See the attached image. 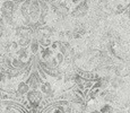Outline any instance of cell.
<instances>
[{
  "mask_svg": "<svg viewBox=\"0 0 130 113\" xmlns=\"http://www.w3.org/2000/svg\"><path fill=\"white\" fill-rule=\"evenodd\" d=\"M25 96H26V101L29 104V106L35 107V109H39L41 102L43 101V94L39 89H29Z\"/></svg>",
  "mask_w": 130,
  "mask_h": 113,
  "instance_id": "6da1fadb",
  "label": "cell"
},
{
  "mask_svg": "<svg viewBox=\"0 0 130 113\" xmlns=\"http://www.w3.org/2000/svg\"><path fill=\"white\" fill-rule=\"evenodd\" d=\"M43 82L44 80L41 78V76H40L37 70H31V72L28 74L26 80H25V83L28 85L29 89H39L40 85H41Z\"/></svg>",
  "mask_w": 130,
  "mask_h": 113,
  "instance_id": "7a4b0ae2",
  "label": "cell"
},
{
  "mask_svg": "<svg viewBox=\"0 0 130 113\" xmlns=\"http://www.w3.org/2000/svg\"><path fill=\"white\" fill-rule=\"evenodd\" d=\"M89 1L91 0H82L79 4H77L75 6V8L72 9L70 15L75 18H82V17L86 16L87 11L89 9Z\"/></svg>",
  "mask_w": 130,
  "mask_h": 113,
  "instance_id": "3957f363",
  "label": "cell"
},
{
  "mask_svg": "<svg viewBox=\"0 0 130 113\" xmlns=\"http://www.w3.org/2000/svg\"><path fill=\"white\" fill-rule=\"evenodd\" d=\"M41 14L40 10V4L39 0H32L31 4H29V8H28V17L31 22H37Z\"/></svg>",
  "mask_w": 130,
  "mask_h": 113,
  "instance_id": "277c9868",
  "label": "cell"
},
{
  "mask_svg": "<svg viewBox=\"0 0 130 113\" xmlns=\"http://www.w3.org/2000/svg\"><path fill=\"white\" fill-rule=\"evenodd\" d=\"M5 72H6L7 79H12V78H17V77H19L21 75H24L25 71H24L23 69H18V68L9 67Z\"/></svg>",
  "mask_w": 130,
  "mask_h": 113,
  "instance_id": "5b68a950",
  "label": "cell"
},
{
  "mask_svg": "<svg viewBox=\"0 0 130 113\" xmlns=\"http://www.w3.org/2000/svg\"><path fill=\"white\" fill-rule=\"evenodd\" d=\"M15 53H16V57L17 58L24 60V61H26V60L28 59V57L31 56L28 47H18V49L15 51Z\"/></svg>",
  "mask_w": 130,
  "mask_h": 113,
  "instance_id": "8992f818",
  "label": "cell"
},
{
  "mask_svg": "<svg viewBox=\"0 0 130 113\" xmlns=\"http://www.w3.org/2000/svg\"><path fill=\"white\" fill-rule=\"evenodd\" d=\"M29 90V87L28 85L26 84L25 82H21L18 85H17V89H16V94L19 95V96H24L28 93Z\"/></svg>",
  "mask_w": 130,
  "mask_h": 113,
  "instance_id": "52a82bcc",
  "label": "cell"
},
{
  "mask_svg": "<svg viewBox=\"0 0 130 113\" xmlns=\"http://www.w3.org/2000/svg\"><path fill=\"white\" fill-rule=\"evenodd\" d=\"M39 54H40V57H41L42 60H46V59H49V58L52 57V54H53V50H52L50 46L49 47H41Z\"/></svg>",
  "mask_w": 130,
  "mask_h": 113,
  "instance_id": "ba28073f",
  "label": "cell"
},
{
  "mask_svg": "<svg viewBox=\"0 0 130 113\" xmlns=\"http://www.w3.org/2000/svg\"><path fill=\"white\" fill-rule=\"evenodd\" d=\"M40 43L36 39H32L31 43H29V46H28V50H29V53L31 54H37L40 52Z\"/></svg>",
  "mask_w": 130,
  "mask_h": 113,
  "instance_id": "9c48e42d",
  "label": "cell"
},
{
  "mask_svg": "<svg viewBox=\"0 0 130 113\" xmlns=\"http://www.w3.org/2000/svg\"><path fill=\"white\" fill-rule=\"evenodd\" d=\"M39 90H40V92H41L43 95H46V94H49V93H51L53 89H52L51 84H50L49 82H46V80H45V82H43L41 85H40Z\"/></svg>",
  "mask_w": 130,
  "mask_h": 113,
  "instance_id": "30bf717a",
  "label": "cell"
},
{
  "mask_svg": "<svg viewBox=\"0 0 130 113\" xmlns=\"http://www.w3.org/2000/svg\"><path fill=\"white\" fill-rule=\"evenodd\" d=\"M31 41H32L31 36H19L18 41H17V44H18L19 47H28Z\"/></svg>",
  "mask_w": 130,
  "mask_h": 113,
  "instance_id": "8fae6325",
  "label": "cell"
},
{
  "mask_svg": "<svg viewBox=\"0 0 130 113\" xmlns=\"http://www.w3.org/2000/svg\"><path fill=\"white\" fill-rule=\"evenodd\" d=\"M123 84V79L121 78V77H113V78H111L110 80V85H111L113 88H118L119 86H121V85Z\"/></svg>",
  "mask_w": 130,
  "mask_h": 113,
  "instance_id": "7c38bea8",
  "label": "cell"
},
{
  "mask_svg": "<svg viewBox=\"0 0 130 113\" xmlns=\"http://www.w3.org/2000/svg\"><path fill=\"white\" fill-rule=\"evenodd\" d=\"M112 110H113V106L110 104H104L103 106H101L100 109V112L101 113H111Z\"/></svg>",
  "mask_w": 130,
  "mask_h": 113,
  "instance_id": "4fadbf2b",
  "label": "cell"
},
{
  "mask_svg": "<svg viewBox=\"0 0 130 113\" xmlns=\"http://www.w3.org/2000/svg\"><path fill=\"white\" fill-rule=\"evenodd\" d=\"M56 59H57V61H58L59 66L64 62V56H63V54H61L60 52H58V53L56 54Z\"/></svg>",
  "mask_w": 130,
  "mask_h": 113,
  "instance_id": "5bb4252c",
  "label": "cell"
},
{
  "mask_svg": "<svg viewBox=\"0 0 130 113\" xmlns=\"http://www.w3.org/2000/svg\"><path fill=\"white\" fill-rule=\"evenodd\" d=\"M6 32H7V26L5 24H1V23H0V39L6 35Z\"/></svg>",
  "mask_w": 130,
  "mask_h": 113,
  "instance_id": "9a60e30c",
  "label": "cell"
},
{
  "mask_svg": "<svg viewBox=\"0 0 130 113\" xmlns=\"http://www.w3.org/2000/svg\"><path fill=\"white\" fill-rule=\"evenodd\" d=\"M18 44H17V41H11L10 43V50L11 51H16L17 49H18Z\"/></svg>",
  "mask_w": 130,
  "mask_h": 113,
  "instance_id": "2e32d148",
  "label": "cell"
},
{
  "mask_svg": "<svg viewBox=\"0 0 130 113\" xmlns=\"http://www.w3.org/2000/svg\"><path fill=\"white\" fill-rule=\"evenodd\" d=\"M82 0H71V2L72 4H75V5H77V4H79V2H80Z\"/></svg>",
  "mask_w": 130,
  "mask_h": 113,
  "instance_id": "e0dca14e",
  "label": "cell"
},
{
  "mask_svg": "<svg viewBox=\"0 0 130 113\" xmlns=\"http://www.w3.org/2000/svg\"><path fill=\"white\" fill-rule=\"evenodd\" d=\"M19 1H21V2H24V1H25V0H19Z\"/></svg>",
  "mask_w": 130,
  "mask_h": 113,
  "instance_id": "ac0fdd59",
  "label": "cell"
},
{
  "mask_svg": "<svg viewBox=\"0 0 130 113\" xmlns=\"http://www.w3.org/2000/svg\"><path fill=\"white\" fill-rule=\"evenodd\" d=\"M0 1H1V0H0Z\"/></svg>",
  "mask_w": 130,
  "mask_h": 113,
  "instance_id": "d6986e66",
  "label": "cell"
}]
</instances>
